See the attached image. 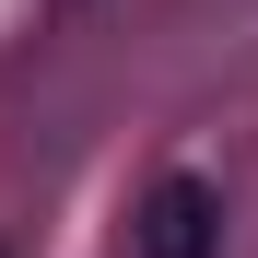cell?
Here are the masks:
<instances>
[{"label": "cell", "instance_id": "6da1fadb", "mask_svg": "<svg viewBox=\"0 0 258 258\" xmlns=\"http://www.w3.org/2000/svg\"><path fill=\"white\" fill-rule=\"evenodd\" d=\"M129 246L141 258H223V200H211V176H153Z\"/></svg>", "mask_w": 258, "mask_h": 258}]
</instances>
